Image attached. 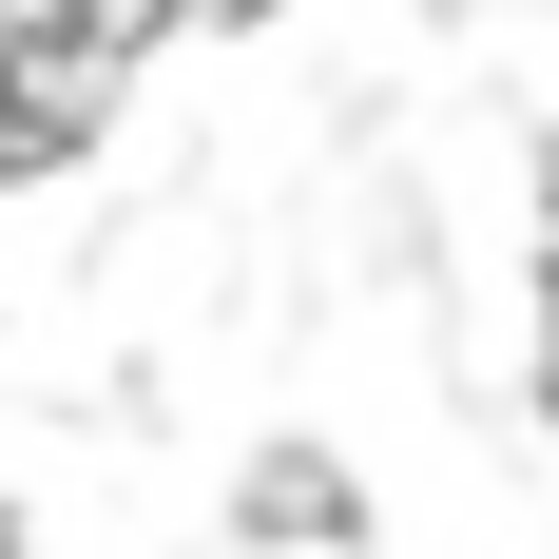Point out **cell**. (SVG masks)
Returning a JSON list of instances; mask_svg holds the SVG:
<instances>
[{
    "label": "cell",
    "instance_id": "1",
    "mask_svg": "<svg viewBox=\"0 0 559 559\" xmlns=\"http://www.w3.org/2000/svg\"><path fill=\"white\" fill-rule=\"evenodd\" d=\"M97 97H116V39H97V20H39V39H20V78H0V155H58Z\"/></svg>",
    "mask_w": 559,
    "mask_h": 559
},
{
    "label": "cell",
    "instance_id": "2",
    "mask_svg": "<svg viewBox=\"0 0 559 559\" xmlns=\"http://www.w3.org/2000/svg\"><path fill=\"white\" fill-rule=\"evenodd\" d=\"M251 559H347V483L329 463H271L251 483Z\"/></svg>",
    "mask_w": 559,
    "mask_h": 559
},
{
    "label": "cell",
    "instance_id": "3",
    "mask_svg": "<svg viewBox=\"0 0 559 559\" xmlns=\"http://www.w3.org/2000/svg\"><path fill=\"white\" fill-rule=\"evenodd\" d=\"M155 20H251V0H155Z\"/></svg>",
    "mask_w": 559,
    "mask_h": 559
},
{
    "label": "cell",
    "instance_id": "4",
    "mask_svg": "<svg viewBox=\"0 0 559 559\" xmlns=\"http://www.w3.org/2000/svg\"><path fill=\"white\" fill-rule=\"evenodd\" d=\"M0 559H20V540H0Z\"/></svg>",
    "mask_w": 559,
    "mask_h": 559
}]
</instances>
